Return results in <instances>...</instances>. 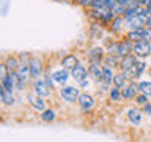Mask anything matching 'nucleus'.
I'll use <instances>...</instances> for the list:
<instances>
[{
  "instance_id": "nucleus-1",
  "label": "nucleus",
  "mask_w": 151,
  "mask_h": 142,
  "mask_svg": "<svg viewBox=\"0 0 151 142\" xmlns=\"http://www.w3.org/2000/svg\"><path fill=\"white\" fill-rule=\"evenodd\" d=\"M132 47H134V43L126 40V38L123 36V40H113L106 49H107L109 54H115V55L123 59V57L132 54Z\"/></svg>"
},
{
  "instance_id": "nucleus-2",
  "label": "nucleus",
  "mask_w": 151,
  "mask_h": 142,
  "mask_svg": "<svg viewBox=\"0 0 151 142\" xmlns=\"http://www.w3.org/2000/svg\"><path fill=\"white\" fill-rule=\"evenodd\" d=\"M132 54H134L137 59H146V57L151 55V41L148 40H140L134 43V47H132Z\"/></svg>"
},
{
  "instance_id": "nucleus-3",
  "label": "nucleus",
  "mask_w": 151,
  "mask_h": 142,
  "mask_svg": "<svg viewBox=\"0 0 151 142\" xmlns=\"http://www.w3.org/2000/svg\"><path fill=\"white\" fill-rule=\"evenodd\" d=\"M58 93H60V96L63 98V101L69 103V104L76 103L80 96V92H79V88L76 87V85H61Z\"/></svg>"
},
{
  "instance_id": "nucleus-4",
  "label": "nucleus",
  "mask_w": 151,
  "mask_h": 142,
  "mask_svg": "<svg viewBox=\"0 0 151 142\" xmlns=\"http://www.w3.org/2000/svg\"><path fill=\"white\" fill-rule=\"evenodd\" d=\"M44 59L41 55H33V59L30 60V74H32V79H38L40 76L44 74Z\"/></svg>"
},
{
  "instance_id": "nucleus-5",
  "label": "nucleus",
  "mask_w": 151,
  "mask_h": 142,
  "mask_svg": "<svg viewBox=\"0 0 151 142\" xmlns=\"http://www.w3.org/2000/svg\"><path fill=\"white\" fill-rule=\"evenodd\" d=\"M77 104L80 107V111H82L83 114H88L91 112L94 109V104H96V101H94V96L90 93H80V96L77 99Z\"/></svg>"
},
{
  "instance_id": "nucleus-6",
  "label": "nucleus",
  "mask_w": 151,
  "mask_h": 142,
  "mask_svg": "<svg viewBox=\"0 0 151 142\" xmlns=\"http://www.w3.org/2000/svg\"><path fill=\"white\" fill-rule=\"evenodd\" d=\"M32 88H33V92H35L36 95H40V96H42V98H49L50 93H52V88L46 84V80L44 79H40V78L33 79Z\"/></svg>"
},
{
  "instance_id": "nucleus-7",
  "label": "nucleus",
  "mask_w": 151,
  "mask_h": 142,
  "mask_svg": "<svg viewBox=\"0 0 151 142\" xmlns=\"http://www.w3.org/2000/svg\"><path fill=\"white\" fill-rule=\"evenodd\" d=\"M106 54H107V49H104L102 46H96V47H91L88 51V62L91 63H98V65H104V59H106Z\"/></svg>"
},
{
  "instance_id": "nucleus-8",
  "label": "nucleus",
  "mask_w": 151,
  "mask_h": 142,
  "mask_svg": "<svg viewBox=\"0 0 151 142\" xmlns=\"http://www.w3.org/2000/svg\"><path fill=\"white\" fill-rule=\"evenodd\" d=\"M27 101H28V104H30V107L33 109V111H36V112H44L47 109L44 98L40 96V95H36L35 92L27 95Z\"/></svg>"
},
{
  "instance_id": "nucleus-9",
  "label": "nucleus",
  "mask_w": 151,
  "mask_h": 142,
  "mask_svg": "<svg viewBox=\"0 0 151 142\" xmlns=\"http://www.w3.org/2000/svg\"><path fill=\"white\" fill-rule=\"evenodd\" d=\"M139 82H135L134 80H129L124 87L121 88V95H123V99H126V101H131V99H135V96L139 95Z\"/></svg>"
},
{
  "instance_id": "nucleus-10",
  "label": "nucleus",
  "mask_w": 151,
  "mask_h": 142,
  "mask_svg": "<svg viewBox=\"0 0 151 142\" xmlns=\"http://www.w3.org/2000/svg\"><path fill=\"white\" fill-rule=\"evenodd\" d=\"M109 30H110V33L113 36H121L123 33H124V28H126V21L123 16H116L113 21L109 24Z\"/></svg>"
},
{
  "instance_id": "nucleus-11",
  "label": "nucleus",
  "mask_w": 151,
  "mask_h": 142,
  "mask_svg": "<svg viewBox=\"0 0 151 142\" xmlns=\"http://www.w3.org/2000/svg\"><path fill=\"white\" fill-rule=\"evenodd\" d=\"M71 78H73L77 84H82L83 80L88 79V68L83 63H79L74 70H71Z\"/></svg>"
},
{
  "instance_id": "nucleus-12",
  "label": "nucleus",
  "mask_w": 151,
  "mask_h": 142,
  "mask_svg": "<svg viewBox=\"0 0 151 142\" xmlns=\"http://www.w3.org/2000/svg\"><path fill=\"white\" fill-rule=\"evenodd\" d=\"M79 63H80V62H79V59H77V55H76V54H66V55H63V59L60 60V66H61V68L69 70V71L74 70Z\"/></svg>"
},
{
  "instance_id": "nucleus-13",
  "label": "nucleus",
  "mask_w": 151,
  "mask_h": 142,
  "mask_svg": "<svg viewBox=\"0 0 151 142\" xmlns=\"http://www.w3.org/2000/svg\"><path fill=\"white\" fill-rule=\"evenodd\" d=\"M52 76H54L55 82L58 85H66L68 79L71 78V71L69 70H65V68H60L57 71H52Z\"/></svg>"
},
{
  "instance_id": "nucleus-14",
  "label": "nucleus",
  "mask_w": 151,
  "mask_h": 142,
  "mask_svg": "<svg viewBox=\"0 0 151 142\" xmlns=\"http://www.w3.org/2000/svg\"><path fill=\"white\" fill-rule=\"evenodd\" d=\"M2 63L5 65V68H6L9 73H13V71L17 70V66H19V63H21V60H19V55L9 54V55H6V57L3 59Z\"/></svg>"
},
{
  "instance_id": "nucleus-15",
  "label": "nucleus",
  "mask_w": 151,
  "mask_h": 142,
  "mask_svg": "<svg viewBox=\"0 0 151 142\" xmlns=\"http://www.w3.org/2000/svg\"><path fill=\"white\" fill-rule=\"evenodd\" d=\"M127 120L134 126H140L142 123V111L139 107H129L127 109Z\"/></svg>"
},
{
  "instance_id": "nucleus-16",
  "label": "nucleus",
  "mask_w": 151,
  "mask_h": 142,
  "mask_svg": "<svg viewBox=\"0 0 151 142\" xmlns=\"http://www.w3.org/2000/svg\"><path fill=\"white\" fill-rule=\"evenodd\" d=\"M137 57L134 54H129V55H126V57H123L121 62H120V66H118V70L120 71H126V70H131V68H134L135 63H137Z\"/></svg>"
},
{
  "instance_id": "nucleus-17",
  "label": "nucleus",
  "mask_w": 151,
  "mask_h": 142,
  "mask_svg": "<svg viewBox=\"0 0 151 142\" xmlns=\"http://www.w3.org/2000/svg\"><path fill=\"white\" fill-rule=\"evenodd\" d=\"M0 98H2L3 106H14V103H16V98H14L13 92H8L2 85H0Z\"/></svg>"
},
{
  "instance_id": "nucleus-18",
  "label": "nucleus",
  "mask_w": 151,
  "mask_h": 142,
  "mask_svg": "<svg viewBox=\"0 0 151 142\" xmlns=\"http://www.w3.org/2000/svg\"><path fill=\"white\" fill-rule=\"evenodd\" d=\"M143 28H145V27H143ZM143 28L127 30L126 35H124V38H126V40H129V41H132V43H137V41H140V40H145V32H143Z\"/></svg>"
},
{
  "instance_id": "nucleus-19",
  "label": "nucleus",
  "mask_w": 151,
  "mask_h": 142,
  "mask_svg": "<svg viewBox=\"0 0 151 142\" xmlns=\"http://www.w3.org/2000/svg\"><path fill=\"white\" fill-rule=\"evenodd\" d=\"M113 76H115V68L112 66H107V65H102V73H101V79L102 82H107V84H112L113 82ZM98 80V82H99Z\"/></svg>"
},
{
  "instance_id": "nucleus-20",
  "label": "nucleus",
  "mask_w": 151,
  "mask_h": 142,
  "mask_svg": "<svg viewBox=\"0 0 151 142\" xmlns=\"http://www.w3.org/2000/svg\"><path fill=\"white\" fill-rule=\"evenodd\" d=\"M101 73H102V65H98V63H88V76L91 78L93 80H98L101 79Z\"/></svg>"
},
{
  "instance_id": "nucleus-21",
  "label": "nucleus",
  "mask_w": 151,
  "mask_h": 142,
  "mask_svg": "<svg viewBox=\"0 0 151 142\" xmlns=\"http://www.w3.org/2000/svg\"><path fill=\"white\" fill-rule=\"evenodd\" d=\"M129 82V80L126 79V76H124V73H123V71H115V76H113V85H115V87H118V88H123L124 87V85Z\"/></svg>"
},
{
  "instance_id": "nucleus-22",
  "label": "nucleus",
  "mask_w": 151,
  "mask_h": 142,
  "mask_svg": "<svg viewBox=\"0 0 151 142\" xmlns=\"http://www.w3.org/2000/svg\"><path fill=\"white\" fill-rule=\"evenodd\" d=\"M120 62H121V57H118L115 54H106V59H104V65L107 66H112V68L118 70V66H120Z\"/></svg>"
},
{
  "instance_id": "nucleus-23",
  "label": "nucleus",
  "mask_w": 151,
  "mask_h": 142,
  "mask_svg": "<svg viewBox=\"0 0 151 142\" xmlns=\"http://www.w3.org/2000/svg\"><path fill=\"white\" fill-rule=\"evenodd\" d=\"M109 98H110V101L113 103H120L121 99H123V95H121V88H118V87H113L109 90Z\"/></svg>"
},
{
  "instance_id": "nucleus-24",
  "label": "nucleus",
  "mask_w": 151,
  "mask_h": 142,
  "mask_svg": "<svg viewBox=\"0 0 151 142\" xmlns=\"http://www.w3.org/2000/svg\"><path fill=\"white\" fill-rule=\"evenodd\" d=\"M57 118V112L54 109H46L44 112H41V120L46 123H52Z\"/></svg>"
},
{
  "instance_id": "nucleus-25",
  "label": "nucleus",
  "mask_w": 151,
  "mask_h": 142,
  "mask_svg": "<svg viewBox=\"0 0 151 142\" xmlns=\"http://www.w3.org/2000/svg\"><path fill=\"white\" fill-rule=\"evenodd\" d=\"M139 92L146 95V96H151V80H140L139 82Z\"/></svg>"
},
{
  "instance_id": "nucleus-26",
  "label": "nucleus",
  "mask_w": 151,
  "mask_h": 142,
  "mask_svg": "<svg viewBox=\"0 0 151 142\" xmlns=\"http://www.w3.org/2000/svg\"><path fill=\"white\" fill-rule=\"evenodd\" d=\"M134 68H135V79H139L140 76L145 73V70H146V63H145V62L142 60V59H139V60H137V63H135Z\"/></svg>"
},
{
  "instance_id": "nucleus-27",
  "label": "nucleus",
  "mask_w": 151,
  "mask_h": 142,
  "mask_svg": "<svg viewBox=\"0 0 151 142\" xmlns=\"http://www.w3.org/2000/svg\"><path fill=\"white\" fill-rule=\"evenodd\" d=\"M44 80H46V84L49 85L50 88H54L55 87V79H54V76H52V71L50 70H46L44 71Z\"/></svg>"
},
{
  "instance_id": "nucleus-28",
  "label": "nucleus",
  "mask_w": 151,
  "mask_h": 142,
  "mask_svg": "<svg viewBox=\"0 0 151 142\" xmlns=\"http://www.w3.org/2000/svg\"><path fill=\"white\" fill-rule=\"evenodd\" d=\"M135 103L139 104V106L143 107L145 104H148V96H146V95H143V93H139V95L135 96Z\"/></svg>"
},
{
  "instance_id": "nucleus-29",
  "label": "nucleus",
  "mask_w": 151,
  "mask_h": 142,
  "mask_svg": "<svg viewBox=\"0 0 151 142\" xmlns=\"http://www.w3.org/2000/svg\"><path fill=\"white\" fill-rule=\"evenodd\" d=\"M77 5L85 8V9H90L93 7V0H77Z\"/></svg>"
},
{
  "instance_id": "nucleus-30",
  "label": "nucleus",
  "mask_w": 151,
  "mask_h": 142,
  "mask_svg": "<svg viewBox=\"0 0 151 142\" xmlns=\"http://www.w3.org/2000/svg\"><path fill=\"white\" fill-rule=\"evenodd\" d=\"M93 9H104L106 8V0H93Z\"/></svg>"
},
{
  "instance_id": "nucleus-31",
  "label": "nucleus",
  "mask_w": 151,
  "mask_h": 142,
  "mask_svg": "<svg viewBox=\"0 0 151 142\" xmlns=\"http://www.w3.org/2000/svg\"><path fill=\"white\" fill-rule=\"evenodd\" d=\"M118 3H120V0H106V8L113 11V9L118 7Z\"/></svg>"
},
{
  "instance_id": "nucleus-32",
  "label": "nucleus",
  "mask_w": 151,
  "mask_h": 142,
  "mask_svg": "<svg viewBox=\"0 0 151 142\" xmlns=\"http://www.w3.org/2000/svg\"><path fill=\"white\" fill-rule=\"evenodd\" d=\"M17 55H19V60H21V62H27V63L33 59V55L30 54V52H21V54H17Z\"/></svg>"
},
{
  "instance_id": "nucleus-33",
  "label": "nucleus",
  "mask_w": 151,
  "mask_h": 142,
  "mask_svg": "<svg viewBox=\"0 0 151 142\" xmlns=\"http://www.w3.org/2000/svg\"><path fill=\"white\" fill-rule=\"evenodd\" d=\"M143 32H145V40L151 41V28H150V27H145Z\"/></svg>"
},
{
  "instance_id": "nucleus-34",
  "label": "nucleus",
  "mask_w": 151,
  "mask_h": 142,
  "mask_svg": "<svg viewBox=\"0 0 151 142\" xmlns=\"http://www.w3.org/2000/svg\"><path fill=\"white\" fill-rule=\"evenodd\" d=\"M143 112H146L148 115H151V104L148 103V104H145L143 106Z\"/></svg>"
},
{
  "instance_id": "nucleus-35",
  "label": "nucleus",
  "mask_w": 151,
  "mask_h": 142,
  "mask_svg": "<svg viewBox=\"0 0 151 142\" xmlns=\"http://www.w3.org/2000/svg\"><path fill=\"white\" fill-rule=\"evenodd\" d=\"M137 2H139V5H140V7H146L150 0H137Z\"/></svg>"
},
{
  "instance_id": "nucleus-36",
  "label": "nucleus",
  "mask_w": 151,
  "mask_h": 142,
  "mask_svg": "<svg viewBox=\"0 0 151 142\" xmlns=\"http://www.w3.org/2000/svg\"><path fill=\"white\" fill-rule=\"evenodd\" d=\"M145 27H150L151 28V16H148V19H146V25Z\"/></svg>"
},
{
  "instance_id": "nucleus-37",
  "label": "nucleus",
  "mask_w": 151,
  "mask_h": 142,
  "mask_svg": "<svg viewBox=\"0 0 151 142\" xmlns=\"http://www.w3.org/2000/svg\"><path fill=\"white\" fill-rule=\"evenodd\" d=\"M66 3H77V0H65Z\"/></svg>"
},
{
  "instance_id": "nucleus-38",
  "label": "nucleus",
  "mask_w": 151,
  "mask_h": 142,
  "mask_svg": "<svg viewBox=\"0 0 151 142\" xmlns=\"http://www.w3.org/2000/svg\"><path fill=\"white\" fill-rule=\"evenodd\" d=\"M146 9H148V14L151 16V5H146Z\"/></svg>"
},
{
  "instance_id": "nucleus-39",
  "label": "nucleus",
  "mask_w": 151,
  "mask_h": 142,
  "mask_svg": "<svg viewBox=\"0 0 151 142\" xmlns=\"http://www.w3.org/2000/svg\"><path fill=\"white\" fill-rule=\"evenodd\" d=\"M54 2H65V0H54Z\"/></svg>"
},
{
  "instance_id": "nucleus-40",
  "label": "nucleus",
  "mask_w": 151,
  "mask_h": 142,
  "mask_svg": "<svg viewBox=\"0 0 151 142\" xmlns=\"http://www.w3.org/2000/svg\"><path fill=\"white\" fill-rule=\"evenodd\" d=\"M148 5H151V0H150V2H148Z\"/></svg>"
}]
</instances>
